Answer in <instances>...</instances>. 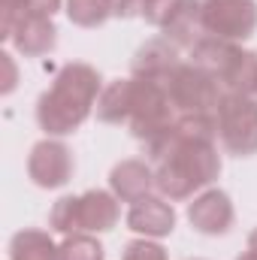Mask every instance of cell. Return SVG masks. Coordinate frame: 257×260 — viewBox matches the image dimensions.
Segmentation results:
<instances>
[{
    "mask_svg": "<svg viewBox=\"0 0 257 260\" xmlns=\"http://www.w3.org/2000/svg\"><path fill=\"white\" fill-rule=\"evenodd\" d=\"M154 164L157 191L167 200H191L221 176L218 154V112L179 115L176 124L145 145Z\"/></svg>",
    "mask_w": 257,
    "mask_h": 260,
    "instance_id": "6da1fadb",
    "label": "cell"
},
{
    "mask_svg": "<svg viewBox=\"0 0 257 260\" xmlns=\"http://www.w3.org/2000/svg\"><path fill=\"white\" fill-rule=\"evenodd\" d=\"M100 73L91 64L73 61L58 70L52 88L37 100V124L49 136L76 133L97 109L100 100Z\"/></svg>",
    "mask_w": 257,
    "mask_h": 260,
    "instance_id": "7a4b0ae2",
    "label": "cell"
},
{
    "mask_svg": "<svg viewBox=\"0 0 257 260\" xmlns=\"http://www.w3.org/2000/svg\"><path fill=\"white\" fill-rule=\"evenodd\" d=\"M164 88L179 115H215L221 106V97H224V88L209 73L194 67L191 61L188 64L182 61L170 73V79L164 82Z\"/></svg>",
    "mask_w": 257,
    "mask_h": 260,
    "instance_id": "3957f363",
    "label": "cell"
},
{
    "mask_svg": "<svg viewBox=\"0 0 257 260\" xmlns=\"http://www.w3.org/2000/svg\"><path fill=\"white\" fill-rule=\"evenodd\" d=\"M179 112L167 97V88L157 82H145L133 76V109H130L127 127L139 142H151L157 139L164 130H170L176 124Z\"/></svg>",
    "mask_w": 257,
    "mask_h": 260,
    "instance_id": "277c9868",
    "label": "cell"
},
{
    "mask_svg": "<svg viewBox=\"0 0 257 260\" xmlns=\"http://www.w3.org/2000/svg\"><path fill=\"white\" fill-rule=\"evenodd\" d=\"M218 139L227 154H257V100L251 94H224L218 106Z\"/></svg>",
    "mask_w": 257,
    "mask_h": 260,
    "instance_id": "5b68a950",
    "label": "cell"
},
{
    "mask_svg": "<svg viewBox=\"0 0 257 260\" xmlns=\"http://www.w3.org/2000/svg\"><path fill=\"white\" fill-rule=\"evenodd\" d=\"M203 27L209 37L230 43L248 40L257 30V0H200Z\"/></svg>",
    "mask_w": 257,
    "mask_h": 260,
    "instance_id": "8992f818",
    "label": "cell"
},
{
    "mask_svg": "<svg viewBox=\"0 0 257 260\" xmlns=\"http://www.w3.org/2000/svg\"><path fill=\"white\" fill-rule=\"evenodd\" d=\"M76 160L61 139H40L27 154V176L37 188H61L73 179Z\"/></svg>",
    "mask_w": 257,
    "mask_h": 260,
    "instance_id": "52a82bcc",
    "label": "cell"
},
{
    "mask_svg": "<svg viewBox=\"0 0 257 260\" xmlns=\"http://www.w3.org/2000/svg\"><path fill=\"white\" fill-rule=\"evenodd\" d=\"M233 218H236V212H233L230 197L224 191H218V188H209V191L197 194L194 203L188 206V221L203 236H224V233H230Z\"/></svg>",
    "mask_w": 257,
    "mask_h": 260,
    "instance_id": "ba28073f",
    "label": "cell"
},
{
    "mask_svg": "<svg viewBox=\"0 0 257 260\" xmlns=\"http://www.w3.org/2000/svg\"><path fill=\"white\" fill-rule=\"evenodd\" d=\"M127 227L133 233H142L145 239H160L176 230V209L167 197H142L130 203L127 212Z\"/></svg>",
    "mask_w": 257,
    "mask_h": 260,
    "instance_id": "9c48e42d",
    "label": "cell"
},
{
    "mask_svg": "<svg viewBox=\"0 0 257 260\" xmlns=\"http://www.w3.org/2000/svg\"><path fill=\"white\" fill-rule=\"evenodd\" d=\"M179 64H182V58H179V46L170 43L167 37H160V40L145 43V46L133 55L130 70H133L136 79H145V82H157V85H164V82L170 79V73H173Z\"/></svg>",
    "mask_w": 257,
    "mask_h": 260,
    "instance_id": "30bf717a",
    "label": "cell"
},
{
    "mask_svg": "<svg viewBox=\"0 0 257 260\" xmlns=\"http://www.w3.org/2000/svg\"><path fill=\"white\" fill-rule=\"evenodd\" d=\"M239 55H242V46L239 43H230V40H221V37H209L206 34L191 49V64L200 67L203 73H209L218 85H224V79L236 67Z\"/></svg>",
    "mask_w": 257,
    "mask_h": 260,
    "instance_id": "8fae6325",
    "label": "cell"
},
{
    "mask_svg": "<svg viewBox=\"0 0 257 260\" xmlns=\"http://www.w3.org/2000/svg\"><path fill=\"white\" fill-rule=\"evenodd\" d=\"M109 188H112V194L118 197L121 203H136V200L148 197L157 188L154 167L145 164V160H136V157L121 160L109 173Z\"/></svg>",
    "mask_w": 257,
    "mask_h": 260,
    "instance_id": "7c38bea8",
    "label": "cell"
},
{
    "mask_svg": "<svg viewBox=\"0 0 257 260\" xmlns=\"http://www.w3.org/2000/svg\"><path fill=\"white\" fill-rule=\"evenodd\" d=\"M9 43L24 55V58H43L55 52L58 46V27L52 18H37V15H21L9 34Z\"/></svg>",
    "mask_w": 257,
    "mask_h": 260,
    "instance_id": "4fadbf2b",
    "label": "cell"
},
{
    "mask_svg": "<svg viewBox=\"0 0 257 260\" xmlns=\"http://www.w3.org/2000/svg\"><path fill=\"white\" fill-rule=\"evenodd\" d=\"M118 197L109 191L79 194V233H106L118 224Z\"/></svg>",
    "mask_w": 257,
    "mask_h": 260,
    "instance_id": "5bb4252c",
    "label": "cell"
},
{
    "mask_svg": "<svg viewBox=\"0 0 257 260\" xmlns=\"http://www.w3.org/2000/svg\"><path fill=\"white\" fill-rule=\"evenodd\" d=\"M164 37L170 43H176L179 49H188L191 52L194 46L206 37V27H203V6L200 0H185L179 6V12L170 18V24L164 27Z\"/></svg>",
    "mask_w": 257,
    "mask_h": 260,
    "instance_id": "9a60e30c",
    "label": "cell"
},
{
    "mask_svg": "<svg viewBox=\"0 0 257 260\" xmlns=\"http://www.w3.org/2000/svg\"><path fill=\"white\" fill-rule=\"evenodd\" d=\"M130 109H133V76L130 79H115L100 91L97 121H103V124H127Z\"/></svg>",
    "mask_w": 257,
    "mask_h": 260,
    "instance_id": "2e32d148",
    "label": "cell"
},
{
    "mask_svg": "<svg viewBox=\"0 0 257 260\" xmlns=\"http://www.w3.org/2000/svg\"><path fill=\"white\" fill-rule=\"evenodd\" d=\"M9 260H61V245L46 230H18L9 242Z\"/></svg>",
    "mask_w": 257,
    "mask_h": 260,
    "instance_id": "e0dca14e",
    "label": "cell"
},
{
    "mask_svg": "<svg viewBox=\"0 0 257 260\" xmlns=\"http://www.w3.org/2000/svg\"><path fill=\"white\" fill-rule=\"evenodd\" d=\"M67 15L79 27H103L112 18L109 0H67Z\"/></svg>",
    "mask_w": 257,
    "mask_h": 260,
    "instance_id": "ac0fdd59",
    "label": "cell"
},
{
    "mask_svg": "<svg viewBox=\"0 0 257 260\" xmlns=\"http://www.w3.org/2000/svg\"><path fill=\"white\" fill-rule=\"evenodd\" d=\"M49 227L61 236H73L79 233V197L67 194L61 197L55 206H52V215H49Z\"/></svg>",
    "mask_w": 257,
    "mask_h": 260,
    "instance_id": "d6986e66",
    "label": "cell"
},
{
    "mask_svg": "<svg viewBox=\"0 0 257 260\" xmlns=\"http://www.w3.org/2000/svg\"><path fill=\"white\" fill-rule=\"evenodd\" d=\"M61 260H106V251L94 236L73 233L61 242Z\"/></svg>",
    "mask_w": 257,
    "mask_h": 260,
    "instance_id": "ffe728a7",
    "label": "cell"
},
{
    "mask_svg": "<svg viewBox=\"0 0 257 260\" xmlns=\"http://www.w3.org/2000/svg\"><path fill=\"white\" fill-rule=\"evenodd\" d=\"M185 0H145L142 3V18L148 21V24H154V27H167L170 24V18L179 12V6H182Z\"/></svg>",
    "mask_w": 257,
    "mask_h": 260,
    "instance_id": "44dd1931",
    "label": "cell"
},
{
    "mask_svg": "<svg viewBox=\"0 0 257 260\" xmlns=\"http://www.w3.org/2000/svg\"><path fill=\"white\" fill-rule=\"evenodd\" d=\"M121 260H167V251L164 245L157 242H148V239H133L124 245V254Z\"/></svg>",
    "mask_w": 257,
    "mask_h": 260,
    "instance_id": "7402d4cb",
    "label": "cell"
},
{
    "mask_svg": "<svg viewBox=\"0 0 257 260\" xmlns=\"http://www.w3.org/2000/svg\"><path fill=\"white\" fill-rule=\"evenodd\" d=\"M61 9V0H18L21 15H37V18H52Z\"/></svg>",
    "mask_w": 257,
    "mask_h": 260,
    "instance_id": "603a6c76",
    "label": "cell"
},
{
    "mask_svg": "<svg viewBox=\"0 0 257 260\" xmlns=\"http://www.w3.org/2000/svg\"><path fill=\"white\" fill-rule=\"evenodd\" d=\"M109 3H112V18H133V15H142L145 0H109Z\"/></svg>",
    "mask_w": 257,
    "mask_h": 260,
    "instance_id": "cb8c5ba5",
    "label": "cell"
},
{
    "mask_svg": "<svg viewBox=\"0 0 257 260\" xmlns=\"http://www.w3.org/2000/svg\"><path fill=\"white\" fill-rule=\"evenodd\" d=\"M3 58V64H6V85H3V94H9L12 88H15V67L9 61V55H0Z\"/></svg>",
    "mask_w": 257,
    "mask_h": 260,
    "instance_id": "d4e9b609",
    "label": "cell"
},
{
    "mask_svg": "<svg viewBox=\"0 0 257 260\" xmlns=\"http://www.w3.org/2000/svg\"><path fill=\"white\" fill-rule=\"evenodd\" d=\"M248 251H254L257 254V227L251 230V236H248Z\"/></svg>",
    "mask_w": 257,
    "mask_h": 260,
    "instance_id": "484cf974",
    "label": "cell"
},
{
    "mask_svg": "<svg viewBox=\"0 0 257 260\" xmlns=\"http://www.w3.org/2000/svg\"><path fill=\"white\" fill-rule=\"evenodd\" d=\"M236 260H257V254H254V251H245L242 257H236Z\"/></svg>",
    "mask_w": 257,
    "mask_h": 260,
    "instance_id": "4316f807",
    "label": "cell"
},
{
    "mask_svg": "<svg viewBox=\"0 0 257 260\" xmlns=\"http://www.w3.org/2000/svg\"><path fill=\"white\" fill-rule=\"evenodd\" d=\"M191 260H200V257H191Z\"/></svg>",
    "mask_w": 257,
    "mask_h": 260,
    "instance_id": "83f0119b",
    "label": "cell"
},
{
    "mask_svg": "<svg viewBox=\"0 0 257 260\" xmlns=\"http://www.w3.org/2000/svg\"><path fill=\"white\" fill-rule=\"evenodd\" d=\"M254 94H257V91H254Z\"/></svg>",
    "mask_w": 257,
    "mask_h": 260,
    "instance_id": "f1b7e54d",
    "label": "cell"
}]
</instances>
